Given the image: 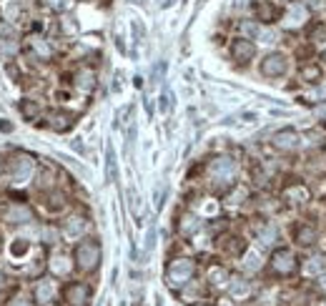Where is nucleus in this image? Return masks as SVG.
Wrapping results in <instances>:
<instances>
[{"mask_svg":"<svg viewBox=\"0 0 326 306\" xmlns=\"http://www.w3.org/2000/svg\"><path fill=\"white\" fill-rule=\"evenodd\" d=\"M133 3H138V6H143V0H133Z\"/></svg>","mask_w":326,"mask_h":306,"instance_id":"35","label":"nucleus"},{"mask_svg":"<svg viewBox=\"0 0 326 306\" xmlns=\"http://www.w3.org/2000/svg\"><path fill=\"white\" fill-rule=\"evenodd\" d=\"M211 281L214 284H224L226 281V271L224 268H211Z\"/></svg>","mask_w":326,"mask_h":306,"instance_id":"24","label":"nucleus"},{"mask_svg":"<svg viewBox=\"0 0 326 306\" xmlns=\"http://www.w3.org/2000/svg\"><path fill=\"white\" fill-rule=\"evenodd\" d=\"M241 30H244V33H248V36H258V33H261V28H258V26H254V23H244V26H241Z\"/></svg>","mask_w":326,"mask_h":306,"instance_id":"26","label":"nucleus"},{"mask_svg":"<svg viewBox=\"0 0 326 306\" xmlns=\"http://www.w3.org/2000/svg\"><path fill=\"white\" fill-rule=\"evenodd\" d=\"M83 228H86V221H83V218H70V221L66 224V234H68L70 238H73V236H80Z\"/></svg>","mask_w":326,"mask_h":306,"instance_id":"15","label":"nucleus"},{"mask_svg":"<svg viewBox=\"0 0 326 306\" xmlns=\"http://www.w3.org/2000/svg\"><path fill=\"white\" fill-rule=\"evenodd\" d=\"M296 241L304 244V246H308V244L316 241V231H314L311 226H298V228H296Z\"/></svg>","mask_w":326,"mask_h":306,"instance_id":"14","label":"nucleus"},{"mask_svg":"<svg viewBox=\"0 0 326 306\" xmlns=\"http://www.w3.org/2000/svg\"><path fill=\"white\" fill-rule=\"evenodd\" d=\"M298 143H301V136L296 133V130H278L276 136H274V146L278 148V150H294V148H298Z\"/></svg>","mask_w":326,"mask_h":306,"instance_id":"7","label":"nucleus"},{"mask_svg":"<svg viewBox=\"0 0 326 306\" xmlns=\"http://www.w3.org/2000/svg\"><path fill=\"white\" fill-rule=\"evenodd\" d=\"M306 16H308V10H306V6H291L288 8V13H286V26L288 28H298L304 20H306Z\"/></svg>","mask_w":326,"mask_h":306,"instance_id":"9","label":"nucleus"},{"mask_svg":"<svg viewBox=\"0 0 326 306\" xmlns=\"http://www.w3.org/2000/svg\"><path fill=\"white\" fill-rule=\"evenodd\" d=\"M8 218L16 221V224H23V221H30V208L28 206H13L8 211Z\"/></svg>","mask_w":326,"mask_h":306,"instance_id":"13","label":"nucleus"},{"mask_svg":"<svg viewBox=\"0 0 326 306\" xmlns=\"http://www.w3.org/2000/svg\"><path fill=\"white\" fill-rule=\"evenodd\" d=\"M106 174H108V181H116V178H118L116 153H113V146H110V143H108V148H106Z\"/></svg>","mask_w":326,"mask_h":306,"instance_id":"12","label":"nucleus"},{"mask_svg":"<svg viewBox=\"0 0 326 306\" xmlns=\"http://www.w3.org/2000/svg\"><path fill=\"white\" fill-rule=\"evenodd\" d=\"M53 294H56V286H53V281H48V278L38 281V288H36V296H38V301L48 304V301L53 298Z\"/></svg>","mask_w":326,"mask_h":306,"instance_id":"11","label":"nucleus"},{"mask_svg":"<svg viewBox=\"0 0 326 306\" xmlns=\"http://www.w3.org/2000/svg\"><path fill=\"white\" fill-rule=\"evenodd\" d=\"M23 113H26L28 118H33V116L38 113V106H36V103H23Z\"/></svg>","mask_w":326,"mask_h":306,"instance_id":"28","label":"nucleus"},{"mask_svg":"<svg viewBox=\"0 0 326 306\" xmlns=\"http://www.w3.org/2000/svg\"><path fill=\"white\" fill-rule=\"evenodd\" d=\"M73 148H76L78 153H83V143H80V138H76V140H73Z\"/></svg>","mask_w":326,"mask_h":306,"instance_id":"32","label":"nucleus"},{"mask_svg":"<svg viewBox=\"0 0 326 306\" xmlns=\"http://www.w3.org/2000/svg\"><path fill=\"white\" fill-rule=\"evenodd\" d=\"M48 6H50L53 10H66V8H68V0H48Z\"/></svg>","mask_w":326,"mask_h":306,"instance_id":"27","label":"nucleus"},{"mask_svg":"<svg viewBox=\"0 0 326 306\" xmlns=\"http://www.w3.org/2000/svg\"><path fill=\"white\" fill-rule=\"evenodd\" d=\"M153 238H156V228H150V231H148V236H146V248H148V251L153 248Z\"/></svg>","mask_w":326,"mask_h":306,"instance_id":"30","label":"nucleus"},{"mask_svg":"<svg viewBox=\"0 0 326 306\" xmlns=\"http://www.w3.org/2000/svg\"><path fill=\"white\" fill-rule=\"evenodd\" d=\"M231 53H234V60H238V63H248V60L254 58V53H256V46H254L251 40H246V38H238V40H234Z\"/></svg>","mask_w":326,"mask_h":306,"instance_id":"6","label":"nucleus"},{"mask_svg":"<svg viewBox=\"0 0 326 306\" xmlns=\"http://www.w3.org/2000/svg\"><path fill=\"white\" fill-rule=\"evenodd\" d=\"M301 76H304V80H308V83H318V78H321V70H318L316 66H306V68L301 70Z\"/></svg>","mask_w":326,"mask_h":306,"instance_id":"20","label":"nucleus"},{"mask_svg":"<svg viewBox=\"0 0 326 306\" xmlns=\"http://www.w3.org/2000/svg\"><path fill=\"white\" fill-rule=\"evenodd\" d=\"M86 296H88V288H86L83 284L68 286V301H70L73 306H83V304H86Z\"/></svg>","mask_w":326,"mask_h":306,"instance_id":"10","label":"nucleus"},{"mask_svg":"<svg viewBox=\"0 0 326 306\" xmlns=\"http://www.w3.org/2000/svg\"><path fill=\"white\" fill-rule=\"evenodd\" d=\"M236 171H238V166H236V161L228 158V156H218V158H214V164H211V176H214V181H218V184L234 181V178H236Z\"/></svg>","mask_w":326,"mask_h":306,"instance_id":"1","label":"nucleus"},{"mask_svg":"<svg viewBox=\"0 0 326 306\" xmlns=\"http://www.w3.org/2000/svg\"><path fill=\"white\" fill-rule=\"evenodd\" d=\"M78 86L90 90V88L96 86V80H93V73H90V70H80V73H78Z\"/></svg>","mask_w":326,"mask_h":306,"instance_id":"21","label":"nucleus"},{"mask_svg":"<svg viewBox=\"0 0 326 306\" xmlns=\"http://www.w3.org/2000/svg\"><path fill=\"white\" fill-rule=\"evenodd\" d=\"M156 306H163V298H160V296H156Z\"/></svg>","mask_w":326,"mask_h":306,"instance_id":"34","label":"nucleus"},{"mask_svg":"<svg viewBox=\"0 0 326 306\" xmlns=\"http://www.w3.org/2000/svg\"><path fill=\"white\" fill-rule=\"evenodd\" d=\"M276 236H278V231H276V226H266V228H264V234L258 236V241H261L264 246H271V244L276 241Z\"/></svg>","mask_w":326,"mask_h":306,"instance_id":"18","label":"nucleus"},{"mask_svg":"<svg viewBox=\"0 0 326 306\" xmlns=\"http://www.w3.org/2000/svg\"><path fill=\"white\" fill-rule=\"evenodd\" d=\"M8 174H10V178H13L16 184H23V181H28L30 174H33V161L26 158V156H20V158H16V164L8 168Z\"/></svg>","mask_w":326,"mask_h":306,"instance_id":"5","label":"nucleus"},{"mask_svg":"<svg viewBox=\"0 0 326 306\" xmlns=\"http://www.w3.org/2000/svg\"><path fill=\"white\" fill-rule=\"evenodd\" d=\"M258 36H261L264 43H274V40H276V33H274V30H261Z\"/></svg>","mask_w":326,"mask_h":306,"instance_id":"29","label":"nucleus"},{"mask_svg":"<svg viewBox=\"0 0 326 306\" xmlns=\"http://www.w3.org/2000/svg\"><path fill=\"white\" fill-rule=\"evenodd\" d=\"M56 118H58V120H66V116H56ZM53 128H58V130H63L66 126H63V123H53Z\"/></svg>","mask_w":326,"mask_h":306,"instance_id":"31","label":"nucleus"},{"mask_svg":"<svg viewBox=\"0 0 326 306\" xmlns=\"http://www.w3.org/2000/svg\"><path fill=\"white\" fill-rule=\"evenodd\" d=\"M191 274H194V264H191L188 258H178V261H174L171 268H168V284H171V286H184V284L191 278Z\"/></svg>","mask_w":326,"mask_h":306,"instance_id":"3","label":"nucleus"},{"mask_svg":"<svg viewBox=\"0 0 326 306\" xmlns=\"http://www.w3.org/2000/svg\"><path fill=\"white\" fill-rule=\"evenodd\" d=\"M181 228H184V234H191V231H196V228H198V218H194V216H186V218H184V224H181Z\"/></svg>","mask_w":326,"mask_h":306,"instance_id":"22","label":"nucleus"},{"mask_svg":"<svg viewBox=\"0 0 326 306\" xmlns=\"http://www.w3.org/2000/svg\"><path fill=\"white\" fill-rule=\"evenodd\" d=\"M53 268H56L58 274H66V271H68V264H66V258H63V256H58V258L53 261Z\"/></svg>","mask_w":326,"mask_h":306,"instance_id":"25","label":"nucleus"},{"mask_svg":"<svg viewBox=\"0 0 326 306\" xmlns=\"http://www.w3.org/2000/svg\"><path fill=\"white\" fill-rule=\"evenodd\" d=\"M324 306H326V304H324Z\"/></svg>","mask_w":326,"mask_h":306,"instance_id":"36","label":"nucleus"},{"mask_svg":"<svg viewBox=\"0 0 326 306\" xmlns=\"http://www.w3.org/2000/svg\"><path fill=\"white\" fill-rule=\"evenodd\" d=\"M76 261L80 268H93L98 266L100 261V246L96 241H83L78 248H76Z\"/></svg>","mask_w":326,"mask_h":306,"instance_id":"2","label":"nucleus"},{"mask_svg":"<svg viewBox=\"0 0 326 306\" xmlns=\"http://www.w3.org/2000/svg\"><path fill=\"white\" fill-rule=\"evenodd\" d=\"M294 266H296V261H294V254H291L288 248L274 251V268H276L278 274H291Z\"/></svg>","mask_w":326,"mask_h":306,"instance_id":"8","label":"nucleus"},{"mask_svg":"<svg viewBox=\"0 0 326 306\" xmlns=\"http://www.w3.org/2000/svg\"><path fill=\"white\" fill-rule=\"evenodd\" d=\"M324 266H326V258L324 256H314L306 264V274H318V271H324Z\"/></svg>","mask_w":326,"mask_h":306,"instance_id":"17","label":"nucleus"},{"mask_svg":"<svg viewBox=\"0 0 326 306\" xmlns=\"http://www.w3.org/2000/svg\"><path fill=\"white\" fill-rule=\"evenodd\" d=\"M10 306H30V304H28V301H26V298H16V301H13V304H10Z\"/></svg>","mask_w":326,"mask_h":306,"instance_id":"33","label":"nucleus"},{"mask_svg":"<svg viewBox=\"0 0 326 306\" xmlns=\"http://www.w3.org/2000/svg\"><path fill=\"white\" fill-rule=\"evenodd\" d=\"M286 70H288V60H286V56H281V53H271V56H266L264 63H261V73L268 76V78L284 76Z\"/></svg>","mask_w":326,"mask_h":306,"instance_id":"4","label":"nucleus"},{"mask_svg":"<svg viewBox=\"0 0 326 306\" xmlns=\"http://www.w3.org/2000/svg\"><path fill=\"white\" fill-rule=\"evenodd\" d=\"M231 294L234 296H246L248 294V284L244 278H231Z\"/></svg>","mask_w":326,"mask_h":306,"instance_id":"19","label":"nucleus"},{"mask_svg":"<svg viewBox=\"0 0 326 306\" xmlns=\"http://www.w3.org/2000/svg\"><path fill=\"white\" fill-rule=\"evenodd\" d=\"M258 266H261L258 254H248V256H246V268H251V271H254V268H258Z\"/></svg>","mask_w":326,"mask_h":306,"instance_id":"23","label":"nucleus"},{"mask_svg":"<svg viewBox=\"0 0 326 306\" xmlns=\"http://www.w3.org/2000/svg\"><path fill=\"white\" fill-rule=\"evenodd\" d=\"M274 6H268V3H256V16L261 18V20H274Z\"/></svg>","mask_w":326,"mask_h":306,"instance_id":"16","label":"nucleus"}]
</instances>
